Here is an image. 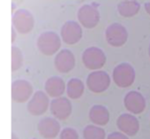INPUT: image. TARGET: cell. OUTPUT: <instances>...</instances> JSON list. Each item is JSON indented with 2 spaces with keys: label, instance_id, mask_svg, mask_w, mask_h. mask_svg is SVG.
<instances>
[{
  "label": "cell",
  "instance_id": "obj_1",
  "mask_svg": "<svg viewBox=\"0 0 150 139\" xmlns=\"http://www.w3.org/2000/svg\"><path fill=\"white\" fill-rule=\"evenodd\" d=\"M36 46L42 54L50 56L57 53L60 49L61 40L57 33L52 31H46L38 36Z\"/></svg>",
  "mask_w": 150,
  "mask_h": 139
},
{
  "label": "cell",
  "instance_id": "obj_2",
  "mask_svg": "<svg viewBox=\"0 0 150 139\" xmlns=\"http://www.w3.org/2000/svg\"><path fill=\"white\" fill-rule=\"evenodd\" d=\"M114 83L120 88L130 87L135 80V70L129 63H120L113 70Z\"/></svg>",
  "mask_w": 150,
  "mask_h": 139
},
{
  "label": "cell",
  "instance_id": "obj_3",
  "mask_svg": "<svg viewBox=\"0 0 150 139\" xmlns=\"http://www.w3.org/2000/svg\"><path fill=\"white\" fill-rule=\"evenodd\" d=\"M106 59L104 51L95 46L86 49L82 54V62L84 66L91 70H97L102 68L106 63Z\"/></svg>",
  "mask_w": 150,
  "mask_h": 139
},
{
  "label": "cell",
  "instance_id": "obj_4",
  "mask_svg": "<svg viewBox=\"0 0 150 139\" xmlns=\"http://www.w3.org/2000/svg\"><path fill=\"white\" fill-rule=\"evenodd\" d=\"M105 37L110 45L113 47H121L128 39V32L120 23H112L106 29Z\"/></svg>",
  "mask_w": 150,
  "mask_h": 139
},
{
  "label": "cell",
  "instance_id": "obj_5",
  "mask_svg": "<svg viewBox=\"0 0 150 139\" xmlns=\"http://www.w3.org/2000/svg\"><path fill=\"white\" fill-rule=\"evenodd\" d=\"M110 84V76L102 70H96L90 73L87 78V86L94 93H102L105 91Z\"/></svg>",
  "mask_w": 150,
  "mask_h": 139
},
{
  "label": "cell",
  "instance_id": "obj_6",
  "mask_svg": "<svg viewBox=\"0 0 150 139\" xmlns=\"http://www.w3.org/2000/svg\"><path fill=\"white\" fill-rule=\"evenodd\" d=\"M13 25L19 33L28 34L31 32L34 28V16L29 11L26 9H20L13 16Z\"/></svg>",
  "mask_w": 150,
  "mask_h": 139
},
{
  "label": "cell",
  "instance_id": "obj_7",
  "mask_svg": "<svg viewBox=\"0 0 150 139\" xmlns=\"http://www.w3.org/2000/svg\"><path fill=\"white\" fill-rule=\"evenodd\" d=\"M77 17L81 25L87 29L95 28L100 21V13L92 5L82 6L78 11Z\"/></svg>",
  "mask_w": 150,
  "mask_h": 139
},
{
  "label": "cell",
  "instance_id": "obj_8",
  "mask_svg": "<svg viewBox=\"0 0 150 139\" xmlns=\"http://www.w3.org/2000/svg\"><path fill=\"white\" fill-rule=\"evenodd\" d=\"M60 35L62 40L67 44H75L82 37V29L81 25L73 21H66L61 28Z\"/></svg>",
  "mask_w": 150,
  "mask_h": 139
},
{
  "label": "cell",
  "instance_id": "obj_9",
  "mask_svg": "<svg viewBox=\"0 0 150 139\" xmlns=\"http://www.w3.org/2000/svg\"><path fill=\"white\" fill-rule=\"evenodd\" d=\"M33 94L31 83L26 80H16L12 83V98L16 103L27 102Z\"/></svg>",
  "mask_w": 150,
  "mask_h": 139
},
{
  "label": "cell",
  "instance_id": "obj_10",
  "mask_svg": "<svg viewBox=\"0 0 150 139\" xmlns=\"http://www.w3.org/2000/svg\"><path fill=\"white\" fill-rule=\"evenodd\" d=\"M50 101L46 93L42 91H36L28 101V111L34 116L42 115L49 108Z\"/></svg>",
  "mask_w": 150,
  "mask_h": 139
},
{
  "label": "cell",
  "instance_id": "obj_11",
  "mask_svg": "<svg viewBox=\"0 0 150 139\" xmlns=\"http://www.w3.org/2000/svg\"><path fill=\"white\" fill-rule=\"evenodd\" d=\"M52 115L61 120H64L70 117L72 111V106L70 100L64 97H58L54 98L50 102V105Z\"/></svg>",
  "mask_w": 150,
  "mask_h": 139
},
{
  "label": "cell",
  "instance_id": "obj_12",
  "mask_svg": "<svg viewBox=\"0 0 150 139\" xmlns=\"http://www.w3.org/2000/svg\"><path fill=\"white\" fill-rule=\"evenodd\" d=\"M54 65L59 73H69L72 70L75 66V58L73 53L67 49L60 51L55 57Z\"/></svg>",
  "mask_w": 150,
  "mask_h": 139
},
{
  "label": "cell",
  "instance_id": "obj_13",
  "mask_svg": "<svg viewBox=\"0 0 150 139\" xmlns=\"http://www.w3.org/2000/svg\"><path fill=\"white\" fill-rule=\"evenodd\" d=\"M124 104L125 108L133 114L141 113L146 108V100L144 97L138 91H129L125 98Z\"/></svg>",
  "mask_w": 150,
  "mask_h": 139
},
{
  "label": "cell",
  "instance_id": "obj_14",
  "mask_svg": "<svg viewBox=\"0 0 150 139\" xmlns=\"http://www.w3.org/2000/svg\"><path fill=\"white\" fill-rule=\"evenodd\" d=\"M37 129L42 137L45 139H53L60 132V124L56 119L46 117L39 121Z\"/></svg>",
  "mask_w": 150,
  "mask_h": 139
},
{
  "label": "cell",
  "instance_id": "obj_15",
  "mask_svg": "<svg viewBox=\"0 0 150 139\" xmlns=\"http://www.w3.org/2000/svg\"><path fill=\"white\" fill-rule=\"evenodd\" d=\"M117 126L121 132L129 136L135 135L139 129V122L138 119L132 114L123 113L117 120Z\"/></svg>",
  "mask_w": 150,
  "mask_h": 139
},
{
  "label": "cell",
  "instance_id": "obj_16",
  "mask_svg": "<svg viewBox=\"0 0 150 139\" xmlns=\"http://www.w3.org/2000/svg\"><path fill=\"white\" fill-rule=\"evenodd\" d=\"M46 93L52 98L61 97L65 91V83L64 80L59 76H52L49 78L45 83Z\"/></svg>",
  "mask_w": 150,
  "mask_h": 139
},
{
  "label": "cell",
  "instance_id": "obj_17",
  "mask_svg": "<svg viewBox=\"0 0 150 139\" xmlns=\"http://www.w3.org/2000/svg\"><path fill=\"white\" fill-rule=\"evenodd\" d=\"M89 119L96 125L104 126L110 120V113L105 106L96 105L89 111Z\"/></svg>",
  "mask_w": 150,
  "mask_h": 139
},
{
  "label": "cell",
  "instance_id": "obj_18",
  "mask_svg": "<svg viewBox=\"0 0 150 139\" xmlns=\"http://www.w3.org/2000/svg\"><path fill=\"white\" fill-rule=\"evenodd\" d=\"M140 6L136 0H122L117 5L119 14L125 18H131L138 14Z\"/></svg>",
  "mask_w": 150,
  "mask_h": 139
},
{
  "label": "cell",
  "instance_id": "obj_19",
  "mask_svg": "<svg viewBox=\"0 0 150 139\" xmlns=\"http://www.w3.org/2000/svg\"><path fill=\"white\" fill-rule=\"evenodd\" d=\"M85 86L81 80L78 78H71L66 85L67 95L71 99H78L84 93Z\"/></svg>",
  "mask_w": 150,
  "mask_h": 139
},
{
  "label": "cell",
  "instance_id": "obj_20",
  "mask_svg": "<svg viewBox=\"0 0 150 139\" xmlns=\"http://www.w3.org/2000/svg\"><path fill=\"white\" fill-rule=\"evenodd\" d=\"M105 135L104 129L95 125H88L83 130L84 139H105Z\"/></svg>",
  "mask_w": 150,
  "mask_h": 139
},
{
  "label": "cell",
  "instance_id": "obj_21",
  "mask_svg": "<svg viewBox=\"0 0 150 139\" xmlns=\"http://www.w3.org/2000/svg\"><path fill=\"white\" fill-rule=\"evenodd\" d=\"M23 65V54L20 48L12 47V71H17Z\"/></svg>",
  "mask_w": 150,
  "mask_h": 139
},
{
  "label": "cell",
  "instance_id": "obj_22",
  "mask_svg": "<svg viewBox=\"0 0 150 139\" xmlns=\"http://www.w3.org/2000/svg\"><path fill=\"white\" fill-rule=\"evenodd\" d=\"M60 139H79L78 132L72 128H65L60 133Z\"/></svg>",
  "mask_w": 150,
  "mask_h": 139
},
{
  "label": "cell",
  "instance_id": "obj_23",
  "mask_svg": "<svg viewBox=\"0 0 150 139\" xmlns=\"http://www.w3.org/2000/svg\"><path fill=\"white\" fill-rule=\"evenodd\" d=\"M107 139H129V138H128L127 135H125V133H121V132L116 131V132L110 133L108 135Z\"/></svg>",
  "mask_w": 150,
  "mask_h": 139
},
{
  "label": "cell",
  "instance_id": "obj_24",
  "mask_svg": "<svg viewBox=\"0 0 150 139\" xmlns=\"http://www.w3.org/2000/svg\"><path fill=\"white\" fill-rule=\"evenodd\" d=\"M144 7H145L146 12L150 15V1L146 2V3H145V5H144Z\"/></svg>",
  "mask_w": 150,
  "mask_h": 139
},
{
  "label": "cell",
  "instance_id": "obj_25",
  "mask_svg": "<svg viewBox=\"0 0 150 139\" xmlns=\"http://www.w3.org/2000/svg\"><path fill=\"white\" fill-rule=\"evenodd\" d=\"M12 139H19V137L17 136V135H16V134L13 133V134H12Z\"/></svg>",
  "mask_w": 150,
  "mask_h": 139
},
{
  "label": "cell",
  "instance_id": "obj_26",
  "mask_svg": "<svg viewBox=\"0 0 150 139\" xmlns=\"http://www.w3.org/2000/svg\"><path fill=\"white\" fill-rule=\"evenodd\" d=\"M148 54H149V57H150V44H149V47H148Z\"/></svg>",
  "mask_w": 150,
  "mask_h": 139
}]
</instances>
